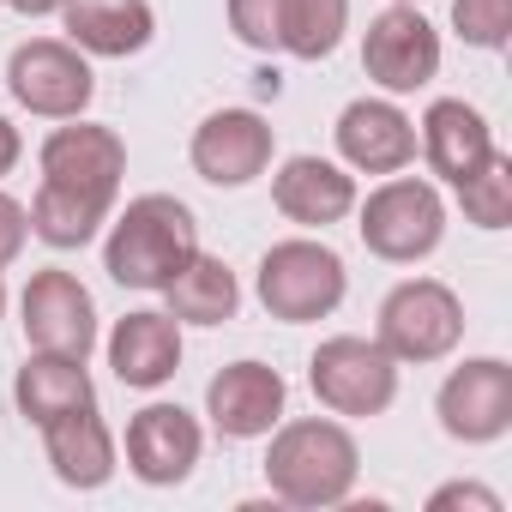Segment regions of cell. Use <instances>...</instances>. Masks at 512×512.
I'll list each match as a JSON object with an SVG mask.
<instances>
[{"label": "cell", "instance_id": "cell-16", "mask_svg": "<svg viewBox=\"0 0 512 512\" xmlns=\"http://www.w3.org/2000/svg\"><path fill=\"white\" fill-rule=\"evenodd\" d=\"M272 205L302 229L344 223L356 211V175L332 157H284L272 175Z\"/></svg>", "mask_w": 512, "mask_h": 512}, {"label": "cell", "instance_id": "cell-27", "mask_svg": "<svg viewBox=\"0 0 512 512\" xmlns=\"http://www.w3.org/2000/svg\"><path fill=\"white\" fill-rule=\"evenodd\" d=\"M229 31H235L247 49L272 55V49L284 43V0H229Z\"/></svg>", "mask_w": 512, "mask_h": 512}, {"label": "cell", "instance_id": "cell-33", "mask_svg": "<svg viewBox=\"0 0 512 512\" xmlns=\"http://www.w3.org/2000/svg\"><path fill=\"white\" fill-rule=\"evenodd\" d=\"M404 7H416V0H404Z\"/></svg>", "mask_w": 512, "mask_h": 512}, {"label": "cell", "instance_id": "cell-13", "mask_svg": "<svg viewBox=\"0 0 512 512\" xmlns=\"http://www.w3.org/2000/svg\"><path fill=\"white\" fill-rule=\"evenodd\" d=\"M332 133L350 175H398L416 163V121L392 97H356Z\"/></svg>", "mask_w": 512, "mask_h": 512}, {"label": "cell", "instance_id": "cell-18", "mask_svg": "<svg viewBox=\"0 0 512 512\" xmlns=\"http://www.w3.org/2000/svg\"><path fill=\"white\" fill-rule=\"evenodd\" d=\"M416 145H422L428 169H434L446 187H458L464 175H476V169L500 151V145H494V127H488L482 109L464 103V97H440V103H428Z\"/></svg>", "mask_w": 512, "mask_h": 512}, {"label": "cell", "instance_id": "cell-1", "mask_svg": "<svg viewBox=\"0 0 512 512\" xmlns=\"http://www.w3.org/2000/svg\"><path fill=\"white\" fill-rule=\"evenodd\" d=\"M356 476H362V452H356V434L338 416H296V422L272 428V446H266L272 500L302 506V512L344 506Z\"/></svg>", "mask_w": 512, "mask_h": 512}, {"label": "cell", "instance_id": "cell-30", "mask_svg": "<svg viewBox=\"0 0 512 512\" xmlns=\"http://www.w3.org/2000/svg\"><path fill=\"white\" fill-rule=\"evenodd\" d=\"M19 157H25V139H19V127H13L7 115H0V181L19 169Z\"/></svg>", "mask_w": 512, "mask_h": 512}, {"label": "cell", "instance_id": "cell-5", "mask_svg": "<svg viewBox=\"0 0 512 512\" xmlns=\"http://www.w3.org/2000/svg\"><path fill=\"white\" fill-rule=\"evenodd\" d=\"M374 338H380V350L398 368H410V362L416 368L422 362H446L464 344V302L440 278H404L398 290H386Z\"/></svg>", "mask_w": 512, "mask_h": 512}, {"label": "cell", "instance_id": "cell-7", "mask_svg": "<svg viewBox=\"0 0 512 512\" xmlns=\"http://www.w3.org/2000/svg\"><path fill=\"white\" fill-rule=\"evenodd\" d=\"M7 91L19 109L43 115V121H73L91 109L97 97V73H91V55L61 43V37H31L13 49L7 61Z\"/></svg>", "mask_w": 512, "mask_h": 512}, {"label": "cell", "instance_id": "cell-34", "mask_svg": "<svg viewBox=\"0 0 512 512\" xmlns=\"http://www.w3.org/2000/svg\"><path fill=\"white\" fill-rule=\"evenodd\" d=\"M0 7H7V0H0Z\"/></svg>", "mask_w": 512, "mask_h": 512}, {"label": "cell", "instance_id": "cell-14", "mask_svg": "<svg viewBox=\"0 0 512 512\" xmlns=\"http://www.w3.org/2000/svg\"><path fill=\"white\" fill-rule=\"evenodd\" d=\"M205 452V428L199 416H187L181 404H145L133 422H127V470L151 488H175L193 476Z\"/></svg>", "mask_w": 512, "mask_h": 512}, {"label": "cell", "instance_id": "cell-2", "mask_svg": "<svg viewBox=\"0 0 512 512\" xmlns=\"http://www.w3.org/2000/svg\"><path fill=\"white\" fill-rule=\"evenodd\" d=\"M199 253V223L175 193H139L103 235V272L121 290H157Z\"/></svg>", "mask_w": 512, "mask_h": 512}, {"label": "cell", "instance_id": "cell-32", "mask_svg": "<svg viewBox=\"0 0 512 512\" xmlns=\"http://www.w3.org/2000/svg\"><path fill=\"white\" fill-rule=\"evenodd\" d=\"M0 314H7V272H0Z\"/></svg>", "mask_w": 512, "mask_h": 512}, {"label": "cell", "instance_id": "cell-24", "mask_svg": "<svg viewBox=\"0 0 512 512\" xmlns=\"http://www.w3.org/2000/svg\"><path fill=\"white\" fill-rule=\"evenodd\" d=\"M350 31V0H284V55L326 61Z\"/></svg>", "mask_w": 512, "mask_h": 512}, {"label": "cell", "instance_id": "cell-25", "mask_svg": "<svg viewBox=\"0 0 512 512\" xmlns=\"http://www.w3.org/2000/svg\"><path fill=\"white\" fill-rule=\"evenodd\" d=\"M458 205H464V217L476 223V229H506L512 223V157L506 151H494L476 175H464L458 187Z\"/></svg>", "mask_w": 512, "mask_h": 512}, {"label": "cell", "instance_id": "cell-15", "mask_svg": "<svg viewBox=\"0 0 512 512\" xmlns=\"http://www.w3.org/2000/svg\"><path fill=\"white\" fill-rule=\"evenodd\" d=\"M43 163V181H61V187H79V193H103L115 199L121 193V175H127V145L115 127H97V121H67L43 139L37 151Z\"/></svg>", "mask_w": 512, "mask_h": 512}, {"label": "cell", "instance_id": "cell-31", "mask_svg": "<svg viewBox=\"0 0 512 512\" xmlns=\"http://www.w3.org/2000/svg\"><path fill=\"white\" fill-rule=\"evenodd\" d=\"M13 13H25V19H49V13H61L67 0H7Z\"/></svg>", "mask_w": 512, "mask_h": 512}, {"label": "cell", "instance_id": "cell-4", "mask_svg": "<svg viewBox=\"0 0 512 512\" xmlns=\"http://www.w3.org/2000/svg\"><path fill=\"white\" fill-rule=\"evenodd\" d=\"M356 211H362L356 229H362L374 260L416 266V260H428V253L446 241V199L422 175H404V169L386 175L368 199H356Z\"/></svg>", "mask_w": 512, "mask_h": 512}, {"label": "cell", "instance_id": "cell-3", "mask_svg": "<svg viewBox=\"0 0 512 512\" xmlns=\"http://www.w3.org/2000/svg\"><path fill=\"white\" fill-rule=\"evenodd\" d=\"M350 290V272L344 260L314 241V235H290V241H272L260 253V278H253V296H260V308L284 326H308V320H326L338 314Z\"/></svg>", "mask_w": 512, "mask_h": 512}, {"label": "cell", "instance_id": "cell-22", "mask_svg": "<svg viewBox=\"0 0 512 512\" xmlns=\"http://www.w3.org/2000/svg\"><path fill=\"white\" fill-rule=\"evenodd\" d=\"M163 302H169V314L181 326H223L241 308V284H235V272L223 260H211V253L199 247L193 260L163 284Z\"/></svg>", "mask_w": 512, "mask_h": 512}, {"label": "cell", "instance_id": "cell-26", "mask_svg": "<svg viewBox=\"0 0 512 512\" xmlns=\"http://www.w3.org/2000/svg\"><path fill=\"white\" fill-rule=\"evenodd\" d=\"M452 31L470 49H506V37H512V0H452Z\"/></svg>", "mask_w": 512, "mask_h": 512}, {"label": "cell", "instance_id": "cell-10", "mask_svg": "<svg viewBox=\"0 0 512 512\" xmlns=\"http://www.w3.org/2000/svg\"><path fill=\"white\" fill-rule=\"evenodd\" d=\"M19 320H25V344H31V350L79 356V362L97 350V302H91V290H85L73 272H61V266L37 272V278L25 284Z\"/></svg>", "mask_w": 512, "mask_h": 512}, {"label": "cell", "instance_id": "cell-29", "mask_svg": "<svg viewBox=\"0 0 512 512\" xmlns=\"http://www.w3.org/2000/svg\"><path fill=\"white\" fill-rule=\"evenodd\" d=\"M25 241H31V211L13 193H0V266H13L25 253Z\"/></svg>", "mask_w": 512, "mask_h": 512}, {"label": "cell", "instance_id": "cell-8", "mask_svg": "<svg viewBox=\"0 0 512 512\" xmlns=\"http://www.w3.org/2000/svg\"><path fill=\"white\" fill-rule=\"evenodd\" d=\"M362 67L386 97H410V91L434 85V73H440V31L416 7L392 0V7L380 19H368V31H362Z\"/></svg>", "mask_w": 512, "mask_h": 512}, {"label": "cell", "instance_id": "cell-21", "mask_svg": "<svg viewBox=\"0 0 512 512\" xmlns=\"http://www.w3.org/2000/svg\"><path fill=\"white\" fill-rule=\"evenodd\" d=\"M13 398H19V416L43 428V422L67 416V410H79V404H97V386H91V374H85L79 356H49V350H37V356L19 368V380H13Z\"/></svg>", "mask_w": 512, "mask_h": 512}, {"label": "cell", "instance_id": "cell-19", "mask_svg": "<svg viewBox=\"0 0 512 512\" xmlns=\"http://www.w3.org/2000/svg\"><path fill=\"white\" fill-rule=\"evenodd\" d=\"M67 43L103 61H127L157 37V13L151 0H67L61 7Z\"/></svg>", "mask_w": 512, "mask_h": 512}, {"label": "cell", "instance_id": "cell-11", "mask_svg": "<svg viewBox=\"0 0 512 512\" xmlns=\"http://www.w3.org/2000/svg\"><path fill=\"white\" fill-rule=\"evenodd\" d=\"M440 428L464 446H488L512 428V362L500 356H470L464 368H452L440 380Z\"/></svg>", "mask_w": 512, "mask_h": 512}, {"label": "cell", "instance_id": "cell-9", "mask_svg": "<svg viewBox=\"0 0 512 512\" xmlns=\"http://www.w3.org/2000/svg\"><path fill=\"white\" fill-rule=\"evenodd\" d=\"M193 175L211 181V187H247L260 181L278 157V133L260 109H211L199 127H193Z\"/></svg>", "mask_w": 512, "mask_h": 512}, {"label": "cell", "instance_id": "cell-17", "mask_svg": "<svg viewBox=\"0 0 512 512\" xmlns=\"http://www.w3.org/2000/svg\"><path fill=\"white\" fill-rule=\"evenodd\" d=\"M109 368L121 386L133 392H157L175 380L181 368V320L157 314V308H133L127 320H115L109 332Z\"/></svg>", "mask_w": 512, "mask_h": 512}, {"label": "cell", "instance_id": "cell-12", "mask_svg": "<svg viewBox=\"0 0 512 512\" xmlns=\"http://www.w3.org/2000/svg\"><path fill=\"white\" fill-rule=\"evenodd\" d=\"M284 404H290V386L266 362H229L205 386V416L223 440H266L284 422Z\"/></svg>", "mask_w": 512, "mask_h": 512}, {"label": "cell", "instance_id": "cell-23", "mask_svg": "<svg viewBox=\"0 0 512 512\" xmlns=\"http://www.w3.org/2000/svg\"><path fill=\"white\" fill-rule=\"evenodd\" d=\"M115 199L103 193H79V187H61V181H43L37 199H31V235L49 241V247H85L103 235Z\"/></svg>", "mask_w": 512, "mask_h": 512}, {"label": "cell", "instance_id": "cell-6", "mask_svg": "<svg viewBox=\"0 0 512 512\" xmlns=\"http://www.w3.org/2000/svg\"><path fill=\"white\" fill-rule=\"evenodd\" d=\"M308 386L332 416H386L398 398V362L380 350V338L338 332L308 356Z\"/></svg>", "mask_w": 512, "mask_h": 512}, {"label": "cell", "instance_id": "cell-20", "mask_svg": "<svg viewBox=\"0 0 512 512\" xmlns=\"http://www.w3.org/2000/svg\"><path fill=\"white\" fill-rule=\"evenodd\" d=\"M43 446L67 488H103L115 476V434L97 416V404H79V410L43 422Z\"/></svg>", "mask_w": 512, "mask_h": 512}, {"label": "cell", "instance_id": "cell-28", "mask_svg": "<svg viewBox=\"0 0 512 512\" xmlns=\"http://www.w3.org/2000/svg\"><path fill=\"white\" fill-rule=\"evenodd\" d=\"M428 512H500V494L482 482H446L428 494Z\"/></svg>", "mask_w": 512, "mask_h": 512}]
</instances>
